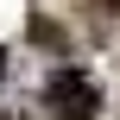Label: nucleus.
<instances>
[{
    "mask_svg": "<svg viewBox=\"0 0 120 120\" xmlns=\"http://www.w3.org/2000/svg\"><path fill=\"white\" fill-rule=\"evenodd\" d=\"M51 101H57V120H95V95H89V82H51Z\"/></svg>",
    "mask_w": 120,
    "mask_h": 120,
    "instance_id": "f257e3e1",
    "label": "nucleus"
},
{
    "mask_svg": "<svg viewBox=\"0 0 120 120\" xmlns=\"http://www.w3.org/2000/svg\"><path fill=\"white\" fill-rule=\"evenodd\" d=\"M114 6H120V0H114Z\"/></svg>",
    "mask_w": 120,
    "mask_h": 120,
    "instance_id": "f03ea898",
    "label": "nucleus"
}]
</instances>
